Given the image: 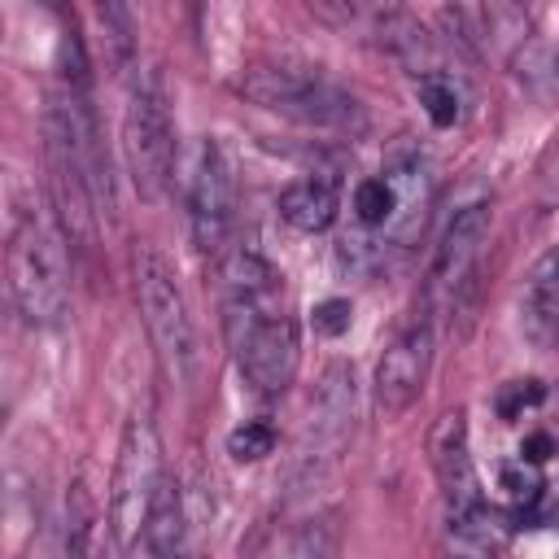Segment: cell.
Wrapping results in <instances>:
<instances>
[{
	"label": "cell",
	"mask_w": 559,
	"mask_h": 559,
	"mask_svg": "<svg viewBox=\"0 0 559 559\" xmlns=\"http://www.w3.org/2000/svg\"><path fill=\"white\" fill-rule=\"evenodd\" d=\"M550 454H555V441H550L546 432H533V437H524V454H520L524 463H533V467H537V463H546Z\"/></svg>",
	"instance_id": "24"
},
{
	"label": "cell",
	"mask_w": 559,
	"mask_h": 559,
	"mask_svg": "<svg viewBox=\"0 0 559 559\" xmlns=\"http://www.w3.org/2000/svg\"><path fill=\"white\" fill-rule=\"evenodd\" d=\"M428 454H432V472H437V485H441L445 515H463V511L485 507L480 476H476V463H472V450H467V411L463 406L445 411L437 419Z\"/></svg>",
	"instance_id": "9"
},
{
	"label": "cell",
	"mask_w": 559,
	"mask_h": 559,
	"mask_svg": "<svg viewBox=\"0 0 559 559\" xmlns=\"http://www.w3.org/2000/svg\"><path fill=\"white\" fill-rule=\"evenodd\" d=\"M87 542H92V507L83 485H74V515L66 520V550L61 559H87Z\"/></svg>",
	"instance_id": "20"
},
{
	"label": "cell",
	"mask_w": 559,
	"mask_h": 559,
	"mask_svg": "<svg viewBox=\"0 0 559 559\" xmlns=\"http://www.w3.org/2000/svg\"><path fill=\"white\" fill-rule=\"evenodd\" d=\"M354 214H358L362 227H380L384 231L393 223V214H397V188H393V179L389 175L362 179L354 188Z\"/></svg>",
	"instance_id": "15"
},
{
	"label": "cell",
	"mask_w": 559,
	"mask_h": 559,
	"mask_svg": "<svg viewBox=\"0 0 559 559\" xmlns=\"http://www.w3.org/2000/svg\"><path fill=\"white\" fill-rule=\"evenodd\" d=\"M96 22H100V31H105V39H109L114 66L127 70L131 57H135V26H131V13H127L122 4H100V9H96Z\"/></svg>",
	"instance_id": "18"
},
{
	"label": "cell",
	"mask_w": 559,
	"mask_h": 559,
	"mask_svg": "<svg viewBox=\"0 0 559 559\" xmlns=\"http://www.w3.org/2000/svg\"><path fill=\"white\" fill-rule=\"evenodd\" d=\"M240 92L253 105L297 118V122H310V127L358 122V100L310 66H249L240 79Z\"/></svg>",
	"instance_id": "5"
},
{
	"label": "cell",
	"mask_w": 559,
	"mask_h": 559,
	"mask_svg": "<svg viewBox=\"0 0 559 559\" xmlns=\"http://www.w3.org/2000/svg\"><path fill=\"white\" fill-rule=\"evenodd\" d=\"M419 105H424V114L432 118V127H454L459 122V87H454V79H445L441 70H428V74H419Z\"/></svg>",
	"instance_id": "16"
},
{
	"label": "cell",
	"mask_w": 559,
	"mask_h": 559,
	"mask_svg": "<svg viewBox=\"0 0 559 559\" xmlns=\"http://www.w3.org/2000/svg\"><path fill=\"white\" fill-rule=\"evenodd\" d=\"M271 450H275V428H271L266 419H245L240 428L227 432V454H231L236 463H258V459H266Z\"/></svg>",
	"instance_id": "19"
},
{
	"label": "cell",
	"mask_w": 559,
	"mask_h": 559,
	"mask_svg": "<svg viewBox=\"0 0 559 559\" xmlns=\"http://www.w3.org/2000/svg\"><path fill=\"white\" fill-rule=\"evenodd\" d=\"M432 349H437V332L428 314H415L384 349V358L376 362V406L380 415H402L415 406V397L428 384L432 371Z\"/></svg>",
	"instance_id": "8"
},
{
	"label": "cell",
	"mask_w": 559,
	"mask_h": 559,
	"mask_svg": "<svg viewBox=\"0 0 559 559\" xmlns=\"http://www.w3.org/2000/svg\"><path fill=\"white\" fill-rule=\"evenodd\" d=\"M336 210H341V197H336V179L332 175H306V179H293L284 192H280V214L288 227L297 231H328L336 223Z\"/></svg>",
	"instance_id": "13"
},
{
	"label": "cell",
	"mask_w": 559,
	"mask_h": 559,
	"mask_svg": "<svg viewBox=\"0 0 559 559\" xmlns=\"http://www.w3.org/2000/svg\"><path fill=\"white\" fill-rule=\"evenodd\" d=\"M122 157L131 170V183L144 201H157L170 183L175 166V122H170V96L162 87L157 70H140L127 92L122 109Z\"/></svg>",
	"instance_id": "3"
},
{
	"label": "cell",
	"mask_w": 559,
	"mask_h": 559,
	"mask_svg": "<svg viewBox=\"0 0 559 559\" xmlns=\"http://www.w3.org/2000/svg\"><path fill=\"white\" fill-rule=\"evenodd\" d=\"M542 183H546V192L550 197H559V144L546 153V162H542Z\"/></svg>",
	"instance_id": "25"
},
{
	"label": "cell",
	"mask_w": 559,
	"mask_h": 559,
	"mask_svg": "<svg viewBox=\"0 0 559 559\" xmlns=\"http://www.w3.org/2000/svg\"><path fill=\"white\" fill-rule=\"evenodd\" d=\"M520 319H524L528 341H537V345L559 341V253H546L528 271V284L520 297Z\"/></svg>",
	"instance_id": "14"
},
{
	"label": "cell",
	"mask_w": 559,
	"mask_h": 559,
	"mask_svg": "<svg viewBox=\"0 0 559 559\" xmlns=\"http://www.w3.org/2000/svg\"><path fill=\"white\" fill-rule=\"evenodd\" d=\"M489 201H472L463 210H454V218L445 223L437 249H432V262H428V297H459V288L467 284L476 258H480V245L489 236Z\"/></svg>",
	"instance_id": "10"
},
{
	"label": "cell",
	"mask_w": 559,
	"mask_h": 559,
	"mask_svg": "<svg viewBox=\"0 0 559 559\" xmlns=\"http://www.w3.org/2000/svg\"><path fill=\"white\" fill-rule=\"evenodd\" d=\"M271 559H336V533L323 520H306L284 537V546Z\"/></svg>",
	"instance_id": "17"
},
{
	"label": "cell",
	"mask_w": 559,
	"mask_h": 559,
	"mask_svg": "<svg viewBox=\"0 0 559 559\" xmlns=\"http://www.w3.org/2000/svg\"><path fill=\"white\" fill-rule=\"evenodd\" d=\"M144 546L153 559H197V542H192V524H188V502L183 489L162 476L148 520H144Z\"/></svg>",
	"instance_id": "11"
},
{
	"label": "cell",
	"mask_w": 559,
	"mask_h": 559,
	"mask_svg": "<svg viewBox=\"0 0 559 559\" xmlns=\"http://www.w3.org/2000/svg\"><path fill=\"white\" fill-rule=\"evenodd\" d=\"M533 402H542V384L537 380H515V384H507V393H502V415L511 419V415H520L524 406H533Z\"/></svg>",
	"instance_id": "23"
},
{
	"label": "cell",
	"mask_w": 559,
	"mask_h": 559,
	"mask_svg": "<svg viewBox=\"0 0 559 559\" xmlns=\"http://www.w3.org/2000/svg\"><path fill=\"white\" fill-rule=\"evenodd\" d=\"M502 489H511V498L515 502H537V493H542V480H537V472H533V463H511L507 472H502Z\"/></svg>",
	"instance_id": "21"
},
{
	"label": "cell",
	"mask_w": 559,
	"mask_h": 559,
	"mask_svg": "<svg viewBox=\"0 0 559 559\" xmlns=\"http://www.w3.org/2000/svg\"><path fill=\"white\" fill-rule=\"evenodd\" d=\"M4 288L22 323L57 328L70 306L66 236L35 201H13L4 223Z\"/></svg>",
	"instance_id": "1"
},
{
	"label": "cell",
	"mask_w": 559,
	"mask_h": 559,
	"mask_svg": "<svg viewBox=\"0 0 559 559\" xmlns=\"http://www.w3.org/2000/svg\"><path fill=\"white\" fill-rule=\"evenodd\" d=\"M188 227L205 258L223 262L236 231V175L218 140H205L188 179Z\"/></svg>",
	"instance_id": "6"
},
{
	"label": "cell",
	"mask_w": 559,
	"mask_h": 559,
	"mask_svg": "<svg viewBox=\"0 0 559 559\" xmlns=\"http://www.w3.org/2000/svg\"><path fill=\"white\" fill-rule=\"evenodd\" d=\"M354 415H358V384H354V367L349 362H328L310 411H306V428H301V463L319 467L332 463L345 441L354 437Z\"/></svg>",
	"instance_id": "7"
},
{
	"label": "cell",
	"mask_w": 559,
	"mask_h": 559,
	"mask_svg": "<svg viewBox=\"0 0 559 559\" xmlns=\"http://www.w3.org/2000/svg\"><path fill=\"white\" fill-rule=\"evenodd\" d=\"M157 485H162V441H157L153 419L135 415L122 428L118 459H114V480H109V542H114V555H127L131 542L144 533Z\"/></svg>",
	"instance_id": "4"
},
{
	"label": "cell",
	"mask_w": 559,
	"mask_h": 559,
	"mask_svg": "<svg viewBox=\"0 0 559 559\" xmlns=\"http://www.w3.org/2000/svg\"><path fill=\"white\" fill-rule=\"evenodd\" d=\"M349 328V301L345 297H328L314 306V332L319 336H341Z\"/></svg>",
	"instance_id": "22"
},
{
	"label": "cell",
	"mask_w": 559,
	"mask_h": 559,
	"mask_svg": "<svg viewBox=\"0 0 559 559\" xmlns=\"http://www.w3.org/2000/svg\"><path fill=\"white\" fill-rule=\"evenodd\" d=\"M507 542L511 524L489 507L445 515V559H502Z\"/></svg>",
	"instance_id": "12"
},
{
	"label": "cell",
	"mask_w": 559,
	"mask_h": 559,
	"mask_svg": "<svg viewBox=\"0 0 559 559\" xmlns=\"http://www.w3.org/2000/svg\"><path fill=\"white\" fill-rule=\"evenodd\" d=\"M135 293H140V314L148 328V341L175 384H192L201 367V345H197V323L188 314V297L179 288V275L157 249H140L135 258Z\"/></svg>",
	"instance_id": "2"
}]
</instances>
